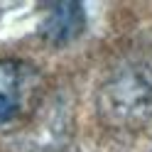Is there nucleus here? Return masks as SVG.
I'll use <instances>...</instances> for the list:
<instances>
[{"label":"nucleus","mask_w":152,"mask_h":152,"mask_svg":"<svg viewBox=\"0 0 152 152\" xmlns=\"http://www.w3.org/2000/svg\"><path fill=\"white\" fill-rule=\"evenodd\" d=\"M106 103L101 106L103 115L110 120L130 123V118H150L152 115V86L142 76H120L113 83H108L103 91Z\"/></svg>","instance_id":"obj_1"},{"label":"nucleus","mask_w":152,"mask_h":152,"mask_svg":"<svg viewBox=\"0 0 152 152\" xmlns=\"http://www.w3.org/2000/svg\"><path fill=\"white\" fill-rule=\"evenodd\" d=\"M34 69L17 59L0 61V125L17 118L25 101L30 98Z\"/></svg>","instance_id":"obj_2"},{"label":"nucleus","mask_w":152,"mask_h":152,"mask_svg":"<svg viewBox=\"0 0 152 152\" xmlns=\"http://www.w3.org/2000/svg\"><path fill=\"white\" fill-rule=\"evenodd\" d=\"M83 25H86V15H83L81 3H56L52 5V12L42 20L39 34L47 42L66 44L81 34Z\"/></svg>","instance_id":"obj_3"}]
</instances>
